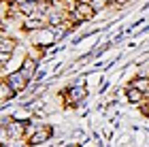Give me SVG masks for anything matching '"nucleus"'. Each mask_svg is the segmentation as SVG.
I'll list each match as a JSON object with an SVG mask.
<instances>
[{"mask_svg": "<svg viewBox=\"0 0 149 147\" xmlns=\"http://www.w3.org/2000/svg\"><path fill=\"white\" fill-rule=\"evenodd\" d=\"M62 98H66V102H72V105H81L83 100L87 98V88L83 83H74V85H68L66 90H62Z\"/></svg>", "mask_w": 149, "mask_h": 147, "instance_id": "obj_1", "label": "nucleus"}, {"mask_svg": "<svg viewBox=\"0 0 149 147\" xmlns=\"http://www.w3.org/2000/svg\"><path fill=\"white\" fill-rule=\"evenodd\" d=\"M70 17H72L74 24H79V22H90V19L96 17V9H94L90 2H85V0H79L77 6H74V11L70 13Z\"/></svg>", "mask_w": 149, "mask_h": 147, "instance_id": "obj_2", "label": "nucleus"}, {"mask_svg": "<svg viewBox=\"0 0 149 147\" xmlns=\"http://www.w3.org/2000/svg\"><path fill=\"white\" fill-rule=\"evenodd\" d=\"M53 137V128L49 124H38V128L30 134V139H28V145L30 147H36V145H43V143H47L49 139Z\"/></svg>", "mask_w": 149, "mask_h": 147, "instance_id": "obj_3", "label": "nucleus"}, {"mask_svg": "<svg viewBox=\"0 0 149 147\" xmlns=\"http://www.w3.org/2000/svg\"><path fill=\"white\" fill-rule=\"evenodd\" d=\"M4 81L11 85V90L15 92V94H19V92H24V90H26V85L30 83L28 79H26V77L22 75V72H19V70H13V72H9V75L4 77Z\"/></svg>", "mask_w": 149, "mask_h": 147, "instance_id": "obj_4", "label": "nucleus"}, {"mask_svg": "<svg viewBox=\"0 0 149 147\" xmlns=\"http://www.w3.org/2000/svg\"><path fill=\"white\" fill-rule=\"evenodd\" d=\"M36 60L34 58H30V56H26L24 58V62H22V66H19V72L28 79V81H32V79L36 77Z\"/></svg>", "mask_w": 149, "mask_h": 147, "instance_id": "obj_5", "label": "nucleus"}, {"mask_svg": "<svg viewBox=\"0 0 149 147\" xmlns=\"http://www.w3.org/2000/svg\"><path fill=\"white\" fill-rule=\"evenodd\" d=\"M13 96H17V94L11 90V85L6 83L4 79H0V102H2V105H6V102H9V100H11Z\"/></svg>", "mask_w": 149, "mask_h": 147, "instance_id": "obj_6", "label": "nucleus"}, {"mask_svg": "<svg viewBox=\"0 0 149 147\" xmlns=\"http://www.w3.org/2000/svg\"><path fill=\"white\" fill-rule=\"evenodd\" d=\"M126 98H128V102H143L145 100V94L141 92L139 88H134V85H128V90H126Z\"/></svg>", "mask_w": 149, "mask_h": 147, "instance_id": "obj_7", "label": "nucleus"}, {"mask_svg": "<svg viewBox=\"0 0 149 147\" xmlns=\"http://www.w3.org/2000/svg\"><path fill=\"white\" fill-rule=\"evenodd\" d=\"M130 85H134V88H139L143 94H147V92H149V77H136Z\"/></svg>", "mask_w": 149, "mask_h": 147, "instance_id": "obj_8", "label": "nucleus"}]
</instances>
